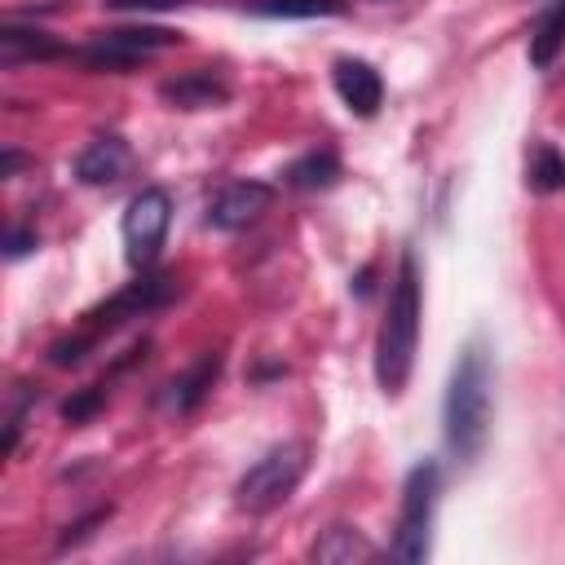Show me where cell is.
Segmentation results:
<instances>
[{"mask_svg":"<svg viewBox=\"0 0 565 565\" xmlns=\"http://www.w3.org/2000/svg\"><path fill=\"white\" fill-rule=\"evenodd\" d=\"M35 402V388H18L13 402H9V415H4V455L18 450V433H22V419H26V406Z\"/></svg>","mask_w":565,"mask_h":565,"instance_id":"20","label":"cell"},{"mask_svg":"<svg viewBox=\"0 0 565 565\" xmlns=\"http://www.w3.org/2000/svg\"><path fill=\"white\" fill-rule=\"evenodd\" d=\"M256 18H340L344 0H247Z\"/></svg>","mask_w":565,"mask_h":565,"instance_id":"18","label":"cell"},{"mask_svg":"<svg viewBox=\"0 0 565 565\" xmlns=\"http://www.w3.org/2000/svg\"><path fill=\"white\" fill-rule=\"evenodd\" d=\"M309 468V446L305 441H282V446H269L238 481H234V508L247 512V516H265L274 508H282L300 477Z\"/></svg>","mask_w":565,"mask_h":565,"instance_id":"4","label":"cell"},{"mask_svg":"<svg viewBox=\"0 0 565 565\" xmlns=\"http://www.w3.org/2000/svg\"><path fill=\"white\" fill-rule=\"evenodd\" d=\"M177 291H181L177 274H150V269H141L137 282H128L124 291H115L106 305L88 309L84 322H79V331H71V335H62V340L49 344V366H79L102 344V335H110L115 327H124V322H132L141 313L163 309Z\"/></svg>","mask_w":565,"mask_h":565,"instance_id":"3","label":"cell"},{"mask_svg":"<svg viewBox=\"0 0 565 565\" xmlns=\"http://www.w3.org/2000/svg\"><path fill=\"white\" fill-rule=\"evenodd\" d=\"M31 247H35V234H31V230H9V243H4L9 256H22V252H31Z\"/></svg>","mask_w":565,"mask_h":565,"instance_id":"23","label":"cell"},{"mask_svg":"<svg viewBox=\"0 0 565 565\" xmlns=\"http://www.w3.org/2000/svg\"><path fill=\"white\" fill-rule=\"evenodd\" d=\"M375 556L380 547L358 525H344V521L327 525L309 547V561H322V565H349V561H375Z\"/></svg>","mask_w":565,"mask_h":565,"instance_id":"13","label":"cell"},{"mask_svg":"<svg viewBox=\"0 0 565 565\" xmlns=\"http://www.w3.org/2000/svg\"><path fill=\"white\" fill-rule=\"evenodd\" d=\"M274 203V185L269 181H225L212 190L207 207H203V221L212 230H247L256 225Z\"/></svg>","mask_w":565,"mask_h":565,"instance_id":"8","label":"cell"},{"mask_svg":"<svg viewBox=\"0 0 565 565\" xmlns=\"http://www.w3.org/2000/svg\"><path fill=\"white\" fill-rule=\"evenodd\" d=\"M128 163H132L128 141L115 137V132H102V137H93V141L75 154V181H79V185H115V181L128 172Z\"/></svg>","mask_w":565,"mask_h":565,"instance_id":"10","label":"cell"},{"mask_svg":"<svg viewBox=\"0 0 565 565\" xmlns=\"http://www.w3.org/2000/svg\"><path fill=\"white\" fill-rule=\"evenodd\" d=\"M419 309H424L419 265H415V252L406 247L397 256V274L388 282V305H384V318L375 331V384L384 397H402V388L411 380L415 344H419Z\"/></svg>","mask_w":565,"mask_h":565,"instance_id":"2","label":"cell"},{"mask_svg":"<svg viewBox=\"0 0 565 565\" xmlns=\"http://www.w3.org/2000/svg\"><path fill=\"white\" fill-rule=\"evenodd\" d=\"M159 97L168 106H177V110H212V106L230 102V84L216 71H185L177 79H163Z\"/></svg>","mask_w":565,"mask_h":565,"instance_id":"11","label":"cell"},{"mask_svg":"<svg viewBox=\"0 0 565 565\" xmlns=\"http://www.w3.org/2000/svg\"><path fill=\"white\" fill-rule=\"evenodd\" d=\"M282 177L291 190H331L340 181V159H335V150L322 146V150H309L296 163H287Z\"/></svg>","mask_w":565,"mask_h":565,"instance_id":"16","label":"cell"},{"mask_svg":"<svg viewBox=\"0 0 565 565\" xmlns=\"http://www.w3.org/2000/svg\"><path fill=\"white\" fill-rule=\"evenodd\" d=\"M66 49L49 35V31H40V26H18V22H4L0 26V62L4 66H22V62H53V57H62Z\"/></svg>","mask_w":565,"mask_h":565,"instance_id":"14","label":"cell"},{"mask_svg":"<svg viewBox=\"0 0 565 565\" xmlns=\"http://www.w3.org/2000/svg\"><path fill=\"white\" fill-rule=\"evenodd\" d=\"M331 84H335L340 102H344L353 115H362V119H371V115L380 110V102H384V79H380V71H375L371 62H362V57H340V62L331 66Z\"/></svg>","mask_w":565,"mask_h":565,"instance_id":"9","label":"cell"},{"mask_svg":"<svg viewBox=\"0 0 565 565\" xmlns=\"http://www.w3.org/2000/svg\"><path fill=\"white\" fill-rule=\"evenodd\" d=\"M172 4H190V0H106V9H172Z\"/></svg>","mask_w":565,"mask_h":565,"instance_id":"22","label":"cell"},{"mask_svg":"<svg viewBox=\"0 0 565 565\" xmlns=\"http://www.w3.org/2000/svg\"><path fill=\"white\" fill-rule=\"evenodd\" d=\"M437 494H441V468L437 459L411 463L402 481V508H397V530L388 543V556L419 565L433 547V516H437Z\"/></svg>","mask_w":565,"mask_h":565,"instance_id":"5","label":"cell"},{"mask_svg":"<svg viewBox=\"0 0 565 565\" xmlns=\"http://www.w3.org/2000/svg\"><path fill=\"white\" fill-rule=\"evenodd\" d=\"M102 402H106V384H88V388H79L75 397L62 402V419L66 424H84L88 415H97Z\"/></svg>","mask_w":565,"mask_h":565,"instance_id":"19","label":"cell"},{"mask_svg":"<svg viewBox=\"0 0 565 565\" xmlns=\"http://www.w3.org/2000/svg\"><path fill=\"white\" fill-rule=\"evenodd\" d=\"M565 49V0H547L543 18L530 31V62L534 71H547Z\"/></svg>","mask_w":565,"mask_h":565,"instance_id":"15","label":"cell"},{"mask_svg":"<svg viewBox=\"0 0 565 565\" xmlns=\"http://www.w3.org/2000/svg\"><path fill=\"white\" fill-rule=\"evenodd\" d=\"M106 516H110V508H93L88 516H79L75 525H66V534L57 539V547H71V543H79V539H88V534H93V525H102Z\"/></svg>","mask_w":565,"mask_h":565,"instance_id":"21","label":"cell"},{"mask_svg":"<svg viewBox=\"0 0 565 565\" xmlns=\"http://www.w3.org/2000/svg\"><path fill=\"white\" fill-rule=\"evenodd\" d=\"M490 393H494V362L481 335H472L455 366H450V384L441 397V437L450 459L472 463L486 450L490 437Z\"/></svg>","mask_w":565,"mask_h":565,"instance_id":"1","label":"cell"},{"mask_svg":"<svg viewBox=\"0 0 565 565\" xmlns=\"http://www.w3.org/2000/svg\"><path fill=\"white\" fill-rule=\"evenodd\" d=\"M172 225V194L163 185H146L128 199L124 221H119V238H124V260L132 269H150L163 238Z\"/></svg>","mask_w":565,"mask_h":565,"instance_id":"7","label":"cell"},{"mask_svg":"<svg viewBox=\"0 0 565 565\" xmlns=\"http://www.w3.org/2000/svg\"><path fill=\"white\" fill-rule=\"evenodd\" d=\"M18 163H22V154L9 146V150H4V168H0V177H13V172H18Z\"/></svg>","mask_w":565,"mask_h":565,"instance_id":"24","label":"cell"},{"mask_svg":"<svg viewBox=\"0 0 565 565\" xmlns=\"http://www.w3.org/2000/svg\"><path fill=\"white\" fill-rule=\"evenodd\" d=\"M221 362H225V358H221L216 349H207V353H199V358L168 384V388H172L168 402H172L177 415H190V411L203 406V397L212 393V384H216V375H221Z\"/></svg>","mask_w":565,"mask_h":565,"instance_id":"12","label":"cell"},{"mask_svg":"<svg viewBox=\"0 0 565 565\" xmlns=\"http://www.w3.org/2000/svg\"><path fill=\"white\" fill-rule=\"evenodd\" d=\"M525 185L539 190V194H556L565 190V154L547 141H539L530 150V163H525Z\"/></svg>","mask_w":565,"mask_h":565,"instance_id":"17","label":"cell"},{"mask_svg":"<svg viewBox=\"0 0 565 565\" xmlns=\"http://www.w3.org/2000/svg\"><path fill=\"white\" fill-rule=\"evenodd\" d=\"M172 44H181V31L172 26H115V31H97L84 49H75V62H84L88 71L124 75Z\"/></svg>","mask_w":565,"mask_h":565,"instance_id":"6","label":"cell"}]
</instances>
